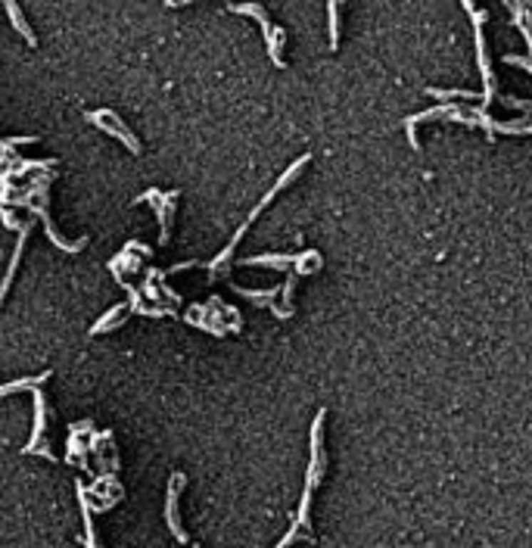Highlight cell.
Masks as SVG:
<instances>
[{
	"label": "cell",
	"mask_w": 532,
	"mask_h": 548,
	"mask_svg": "<svg viewBox=\"0 0 532 548\" xmlns=\"http://www.w3.org/2000/svg\"><path fill=\"white\" fill-rule=\"evenodd\" d=\"M118 312H122V305H118V308H113V312H109V315H106V318H103V321H97V328H93V330H106V324H109V321H116V318H118Z\"/></svg>",
	"instance_id": "cell-1"
}]
</instances>
